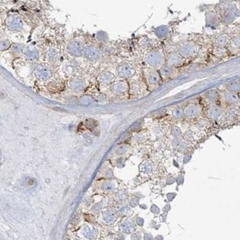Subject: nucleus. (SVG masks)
<instances>
[{
    "label": "nucleus",
    "instance_id": "nucleus-1",
    "mask_svg": "<svg viewBox=\"0 0 240 240\" xmlns=\"http://www.w3.org/2000/svg\"><path fill=\"white\" fill-rule=\"evenodd\" d=\"M145 62L152 67H159L165 62V56L162 51H152L146 54Z\"/></svg>",
    "mask_w": 240,
    "mask_h": 240
},
{
    "label": "nucleus",
    "instance_id": "nucleus-2",
    "mask_svg": "<svg viewBox=\"0 0 240 240\" xmlns=\"http://www.w3.org/2000/svg\"><path fill=\"white\" fill-rule=\"evenodd\" d=\"M197 51H198V47L194 42H187L180 46L179 53L183 58H190L195 56Z\"/></svg>",
    "mask_w": 240,
    "mask_h": 240
},
{
    "label": "nucleus",
    "instance_id": "nucleus-3",
    "mask_svg": "<svg viewBox=\"0 0 240 240\" xmlns=\"http://www.w3.org/2000/svg\"><path fill=\"white\" fill-rule=\"evenodd\" d=\"M117 73L119 76L122 77H132L135 73V69L133 64L125 62L117 67Z\"/></svg>",
    "mask_w": 240,
    "mask_h": 240
},
{
    "label": "nucleus",
    "instance_id": "nucleus-4",
    "mask_svg": "<svg viewBox=\"0 0 240 240\" xmlns=\"http://www.w3.org/2000/svg\"><path fill=\"white\" fill-rule=\"evenodd\" d=\"M67 51L73 56H80L84 53V48L82 43L79 41H73L69 43Z\"/></svg>",
    "mask_w": 240,
    "mask_h": 240
},
{
    "label": "nucleus",
    "instance_id": "nucleus-5",
    "mask_svg": "<svg viewBox=\"0 0 240 240\" xmlns=\"http://www.w3.org/2000/svg\"><path fill=\"white\" fill-rule=\"evenodd\" d=\"M6 24L10 30L14 31L19 30L22 27V22L17 16H10L6 20Z\"/></svg>",
    "mask_w": 240,
    "mask_h": 240
},
{
    "label": "nucleus",
    "instance_id": "nucleus-6",
    "mask_svg": "<svg viewBox=\"0 0 240 240\" xmlns=\"http://www.w3.org/2000/svg\"><path fill=\"white\" fill-rule=\"evenodd\" d=\"M84 53L87 59H90V60H96L100 57V54H101L99 49L94 45L87 46L84 49Z\"/></svg>",
    "mask_w": 240,
    "mask_h": 240
},
{
    "label": "nucleus",
    "instance_id": "nucleus-7",
    "mask_svg": "<svg viewBox=\"0 0 240 240\" xmlns=\"http://www.w3.org/2000/svg\"><path fill=\"white\" fill-rule=\"evenodd\" d=\"M200 108L196 104H189L185 107L183 113L187 117L194 118L197 117L200 113Z\"/></svg>",
    "mask_w": 240,
    "mask_h": 240
},
{
    "label": "nucleus",
    "instance_id": "nucleus-8",
    "mask_svg": "<svg viewBox=\"0 0 240 240\" xmlns=\"http://www.w3.org/2000/svg\"><path fill=\"white\" fill-rule=\"evenodd\" d=\"M146 76L147 81L150 84H158L160 79V76L159 73H158V71H156L154 69L147 70L146 73Z\"/></svg>",
    "mask_w": 240,
    "mask_h": 240
},
{
    "label": "nucleus",
    "instance_id": "nucleus-9",
    "mask_svg": "<svg viewBox=\"0 0 240 240\" xmlns=\"http://www.w3.org/2000/svg\"><path fill=\"white\" fill-rule=\"evenodd\" d=\"M183 57L180 54V53H171L168 56V64L172 67H177L183 63Z\"/></svg>",
    "mask_w": 240,
    "mask_h": 240
},
{
    "label": "nucleus",
    "instance_id": "nucleus-10",
    "mask_svg": "<svg viewBox=\"0 0 240 240\" xmlns=\"http://www.w3.org/2000/svg\"><path fill=\"white\" fill-rule=\"evenodd\" d=\"M24 55L28 60L35 61L39 59V52L36 49L35 47L32 45L26 48V49L24 51Z\"/></svg>",
    "mask_w": 240,
    "mask_h": 240
},
{
    "label": "nucleus",
    "instance_id": "nucleus-11",
    "mask_svg": "<svg viewBox=\"0 0 240 240\" xmlns=\"http://www.w3.org/2000/svg\"><path fill=\"white\" fill-rule=\"evenodd\" d=\"M36 76L39 78H41V79H47V78H49V76H51L50 70L48 67H46L44 65L39 66L36 68Z\"/></svg>",
    "mask_w": 240,
    "mask_h": 240
},
{
    "label": "nucleus",
    "instance_id": "nucleus-12",
    "mask_svg": "<svg viewBox=\"0 0 240 240\" xmlns=\"http://www.w3.org/2000/svg\"><path fill=\"white\" fill-rule=\"evenodd\" d=\"M112 89H113L114 92H117V93H123L127 90L128 86H127L126 83L125 81H120L114 83L113 86H112Z\"/></svg>",
    "mask_w": 240,
    "mask_h": 240
},
{
    "label": "nucleus",
    "instance_id": "nucleus-13",
    "mask_svg": "<svg viewBox=\"0 0 240 240\" xmlns=\"http://www.w3.org/2000/svg\"><path fill=\"white\" fill-rule=\"evenodd\" d=\"M160 76L163 78H167V77L170 76L173 73V69H172V66L170 65H166V66H163L160 69Z\"/></svg>",
    "mask_w": 240,
    "mask_h": 240
},
{
    "label": "nucleus",
    "instance_id": "nucleus-14",
    "mask_svg": "<svg viewBox=\"0 0 240 240\" xmlns=\"http://www.w3.org/2000/svg\"><path fill=\"white\" fill-rule=\"evenodd\" d=\"M58 52L55 48H51L47 53V59H49L51 62L56 61L58 59Z\"/></svg>",
    "mask_w": 240,
    "mask_h": 240
},
{
    "label": "nucleus",
    "instance_id": "nucleus-15",
    "mask_svg": "<svg viewBox=\"0 0 240 240\" xmlns=\"http://www.w3.org/2000/svg\"><path fill=\"white\" fill-rule=\"evenodd\" d=\"M227 37L223 35L219 36L216 37V39H215V44H216V46L218 47H224L225 45H227Z\"/></svg>",
    "mask_w": 240,
    "mask_h": 240
},
{
    "label": "nucleus",
    "instance_id": "nucleus-16",
    "mask_svg": "<svg viewBox=\"0 0 240 240\" xmlns=\"http://www.w3.org/2000/svg\"><path fill=\"white\" fill-rule=\"evenodd\" d=\"M99 78L102 82L109 83V82H110V81H112V80L114 78V76L112 74H111V73H107V72H106V73H102L101 76H100Z\"/></svg>",
    "mask_w": 240,
    "mask_h": 240
},
{
    "label": "nucleus",
    "instance_id": "nucleus-17",
    "mask_svg": "<svg viewBox=\"0 0 240 240\" xmlns=\"http://www.w3.org/2000/svg\"><path fill=\"white\" fill-rule=\"evenodd\" d=\"M221 114V111L220 109H218V108H211L208 110V114L210 117L211 118H217Z\"/></svg>",
    "mask_w": 240,
    "mask_h": 240
},
{
    "label": "nucleus",
    "instance_id": "nucleus-18",
    "mask_svg": "<svg viewBox=\"0 0 240 240\" xmlns=\"http://www.w3.org/2000/svg\"><path fill=\"white\" fill-rule=\"evenodd\" d=\"M183 114H184V113H183V110L182 109H180V108H177V109H175V110L173 111V116L177 119H179L180 118V117H182V116H183Z\"/></svg>",
    "mask_w": 240,
    "mask_h": 240
},
{
    "label": "nucleus",
    "instance_id": "nucleus-19",
    "mask_svg": "<svg viewBox=\"0 0 240 240\" xmlns=\"http://www.w3.org/2000/svg\"><path fill=\"white\" fill-rule=\"evenodd\" d=\"M23 49V45H21V44H15V45H13L12 47V51L13 52H16V53H19V52L22 51Z\"/></svg>",
    "mask_w": 240,
    "mask_h": 240
},
{
    "label": "nucleus",
    "instance_id": "nucleus-20",
    "mask_svg": "<svg viewBox=\"0 0 240 240\" xmlns=\"http://www.w3.org/2000/svg\"><path fill=\"white\" fill-rule=\"evenodd\" d=\"M10 47V42L9 41L7 40H4V41H1V51H3V50H6Z\"/></svg>",
    "mask_w": 240,
    "mask_h": 240
},
{
    "label": "nucleus",
    "instance_id": "nucleus-21",
    "mask_svg": "<svg viewBox=\"0 0 240 240\" xmlns=\"http://www.w3.org/2000/svg\"><path fill=\"white\" fill-rule=\"evenodd\" d=\"M227 100L228 101L235 102L237 101V97L233 94H227Z\"/></svg>",
    "mask_w": 240,
    "mask_h": 240
}]
</instances>
